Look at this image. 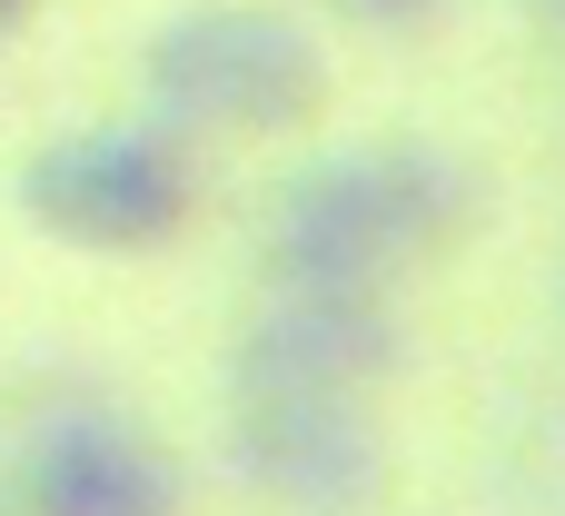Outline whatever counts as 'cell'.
Listing matches in <instances>:
<instances>
[{
	"label": "cell",
	"mask_w": 565,
	"mask_h": 516,
	"mask_svg": "<svg viewBox=\"0 0 565 516\" xmlns=\"http://www.w3.org/2000/svg\"><path fill=\"white\" fill-rule=\"evenodd\" d=\"M467 229V179L437 149H358L288 189L268 229V268L288 288H387L417 249Z\"/></svg>",
	"instance_id": "6da1fadb"
},
{
	"label": "cell",
	"mask_w": 565,
	"mask_h": 516,
	"mask_svg": "<svg viewBox=\"0 0 565 516\" xmlns=\"http://www.w3.org/2000/svg\"><path fill=\"white\" fill-rule=\"evenodd\" d=\"M20 209H30V229H50L70 249H159L199 209V149L179 119L79 129L20 169Z\"/></svg>",
	"instance_id": "7a4b0ae2"
},
{
	"label": "cell",
	"mask_w": 565,
	"mask_h": 516,
	"mask_svg": "<svg viewBox=\"0 0 565 516\" xmlns=\"http://www.w3.org/2000/svg\"><path fill=\"white\" fill-rule=\"evenodd\" d=\"M149 89L169 119L298 129L328 109V50L278 10H189L149 40Z\"/></svg>",
	"instance_id": "3957f363"
},
{
	"label": "cell",
	"mask_w": 565,
	"mask_h": 516,
	"mask_svg": "<svg viewBox=\"0 0 565 516\" xmlns=\"http://www.w3.org/2000/svg\"><path fill=\"white\" fill-rule=\"evenodd\" d=\"M397 368V318L377 288H288V308L238 348V398H358Z\"/></svg>",
	"instance_id": "277c9868"
},
{
	"label": "cell",
	"mask_w": 565,
	"mask_h": 516,
	"mask_svg": "<svg viewBox=\"0 0 565 516\" xmlns=\"http://www.w3.org/2000/svg\"><path fill=\"white\" fill-rule=\"evenodd\" d=\"M238 477L288 507H338L377 477V428L358 398H238Z\"/></svg>",
	"instance_id": "5b68a950"
},
{
	"label": "cell",
	"mask_w": 565,
	"mask_h": 516,
	"mask_svg": "<svg viewBox=\"0 0 565 516\" xmlns=\"http://www.w3.org/2000/svg\"><path fill=\"white\" fill-rule=\"evenodd\" d=\"M20 487L30 516H179V467L119 418H50Z\"/></svg>",
	"instance_id": "8992f818"
},
{
	"label": "cell",
	"mask_w": 565,
	"mask_h": 516,
	"mask_svg": "<svg viewBox=\"0 0 565 516\" xmlns=\"http://www.w3.org/2000/svg\"><path fill=\"white\" fill-rule=\"evenodd\" d=\"M348 20H367V30H427V20H447V0H338Z\"/></svg>",
	"instance_id": "52a82bcc"
},
{
	"label": "cell",
	"mask_w": 565,
	"mask_h": 516,
	"mask_svg": "<svg viewBox=\"0 0 565 516\" xmlns=\"http://www.w3.org/2000/svg\"><path fill=\"white\" fill-rule=\"evenodd\" d=\"M20 10H30V0H0V30H10V20H20Z\"/></svg>",
	"instance_id": "ba28073f"
}]
</instances>
